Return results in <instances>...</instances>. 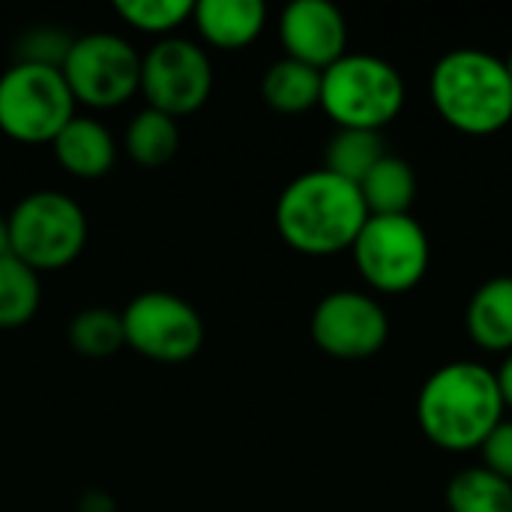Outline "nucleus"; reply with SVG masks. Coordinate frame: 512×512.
<instances>
[{"label":"nucleus","mask_w":512,"mask_h":512,"mask_svg":"<svg viewBox=\"0 0 512 512\" xmlns=\"http://www.w3.org/2000/svg\"><path fill=\"white\" fill-rule=\"evenodd\" d=\"M66 342L84 360H108L120 348H126L123 318L117 309H108V306L81 309L66 327Z\"/></svg>","instance_id":"20"},{"label":"nucleus","mask_w":512,"mask_h":512,"mask_svg":"<svg viewBox=\"0 0 512 512\" xmlns=\"http://www.w3.org/2000/svg\"><path fill=\"white\" fill-rule=\"evenodd\" d=\"M504 66H507V72H510V78H512V51L507 54V60H504Z\"/></svg>","instance_id":"29"},{"label":"nucleus","mask_w":512,"mask_h":512,"mask_svg":"<svg viewBox=\"0 0 512 512\" xmlns=\"http://www.w3.org/2000/svg\"><path fill=\"white\" fill-rule=\"evenodd\" d=\"M57 165L78 180H99L117 162V141L96 117H72L51 141Z\"/></svg>","instance_id":"13"},{"label":"nucleus","mask_w":512,"mask_h":512,"mask_svg":"<svg viewBox=\"0 0 512 512\" xmlns=\"http://www.w3.org/2000/svg\"><path fill=\"white\" fill-rule=\"evenodd\" d=\"M441 120L465 135H495L512 120V78L501 57L483 48L447 51L429 75Z\"/></svg>","instance_id":"3"},{"label":"nucleus","mask_w":512,"mask_h":512,"mask_svg":"<svg viewBox=\"0 0 512 512\" xmlns=\"http://www.w3.org/2000/svg\"><path fill=\"white\" fill-rule=\"evenodd\" d=\"M495 378H498V390H501L504 408H512V351L507 354V360L501 363V369L495 372Z\"/></svg>","instance_id":"26"},{"label":"nucleus","mask_w":512,"mask_h":512,"mask_svg":"<svg viewBox=\"0 0 512 512\" xmlns=\"http://www.w3.org/2000/svg\"><path fill=\"white\" fill-rule=\"evenodd\" d=\"M402 72L375 54H345L321 72V108L336 129L381 132L405 108Z\"/></svg>","instance_id":"4"},{"label":"nucleus","mask_w":512,"mask_h":512,"mask_svg":"<svg viewBox=\"0 0 512 512\" xmlns=\"http://www.w3.org/2000/svg\"><path fill=\"white\" fill-rule=\"evenodd\" d=\"M261 96L279 114H303L321 102V72L282 57L267 66L261 78Z\"/></svg>","instance_id":"17"},{"label":"nucleus","mask_w":512,"mask_h":512,"mask_svg":"<svg viewBox=\"0 0 512 512\" xmlns=\"http://www.w3.org/2000/svg\"><path fill=\"white\" fill-rule=\"evenodd\" d=\"M357 273L381 294L414 291L432 261L426 228L408 216H369L351 246Z\"/></svg>","instance_id":"7"},{"label":"nucleus","mask_w":512,"mask_h":512,"mask_svg":"<svg viewBox=\"0 0 512 512\" xmlns=\"http://www.w3.org/2000/svg\"><path fill=\"white\" fill-rule=\"evenodd\" d=\"M450 512H512V483L483 465L459 471L447 486Z\"/></svg>","instance_id":"22"},{"label":"nucleus","mask_w":512,"mask_h":512,"mask_svg":"<svg viewBox=\"0 0 512 512\" xmlns=\"http://www.w3.org/2000/svg\"><path fill=\"white\" fill-rule=\"evenodd\" d=\"M279 42L285 57L324 72L348 54V24L330 0H294L279 15Z\"/></svg>","instance_id":"12"},{"label":"nucleus","mask_w":512,"mask_h":512,"mask_svg":"<svg viewBox=\"0 0 512 512\" xmlns=\"http://www.w3.org/2000/svg\"><path fill=\"white\" fill-rule=\"evenodd\" d=\"M126 348L144 360L180 366L204 345V321L198 309L171 291H144L120 312Z\"/></svg>","instance_id":"9"},{"label":"nucleus","mask_w":512,"mask_h":512,"mask_svg":"<svg viewBox=\"0 0 512 512\" xmlns=\"http://www.w3.org/2000/svg\"><path fill=\"white\" fill-rule=\"evenodd\" d=\"M195 3L192 0H117L114 12L138 33L150 36H174L177 27H183L192 18Z\"/></svg>","instance_id":"23"},{"label":"nucleus","mask_w":512,"mask_h":512,"mask_svg":"<svg viewBox=\"0 0 512 512\" xmlns=\"http://www.w3.org/2000/svg\"><path fill=\"white\" fill-rule=\"evenodd\" d=\"M69 45H72V39L63 30H54V27L30 30L21 39V48H18L15 63H36V66H54V69H60L63 60H66V54H69Z\"/></svg>","instance_id":"24"},{"label":"nucleus","mask_w":512,"mask_h":512,"mask_svg":"<svg viewBox=\"0 0 512 512\" xmlns=\"http://www.w3.org/2000/svg\"><path fill=\"white\" fill-rule=\"evenodd\" d=\"M78 512H114V504L102 492H87L78 504Z\"/></svg>","instance_id":"27"},{"label":"nucleus","mask_w":512,"mask_h":512,"mask_svg":"<svg viewBox=\"0 0 512 512\" xmlns=\"http://www.w3.org/2000/svg\"><path fill=\"white\" fill-rule=\"evenodd\" d=\"M483 468L512 483V420H501L480 447Z\"/></svg>","instance_id":"25"},{"label":"nucleus","mask_w":512,"mask_h":512,"mask_svg":"<svg viewBox=\"0 0 512 512\" xmlns=\"http://www.w3.org/2000/svg\"><path fill=\"white\" fill-rule=\"evenodd\" d=\"M312 342L336 360H369L390 336V318L384 306L363 291H333L321 297L309 321Z\"/></svg>","instance_id":"11"},{"label":"nucleus","mask_w":512,"mask_h":512,"mask_svg":"<svg viewBox=\"0 0 512 512\" xmlns=\"http://www.w3.org/2000/svg\"><path fill=\"white\" fill-rule=\"evenodd\" d=\"M387 156L381 132L369 129H336L324 147V171L360 186L363 177Z\"/></svg>","instance_id":"19"},{"label":"nucleus","mask_w":512,"mask_h":512,"mask_svg":"<svg viewBox=\"0 0 512 512\" xmlns=\"http://www.w3.org/2000/svg\"><path fill=\"white\" fill-rule=\"evenodd\" d=\"M192 21L210 48L243 51L261 36L267 24V6L261 0H198Z\"/></svg>","instance_id":"14"},{"label":"nucleus","mask_w":512,"mask_h":512,"mask_svg":"<svg viewBox=\"0 0 512 512\" xmlns=\"http://www.w3.org/2000/svg\"><path fill=\"white\" fill-rule=\"evenodd\" d=\"M9 255L30 270L57 273L78 261L87 243V216L81 204L57 189L24 195L6 216Z\"/></svg>","instance_id":"5"},{"label":"nucleus","mask_w":512,"mask_h":512,"mask_svg":"<svg viewBox=\"0 0 512 512\" xmlns=\"http://www.w3.org/2000/svg\"><path fill=\"white\" fill-rule=\"evenodd\" d=\"M504 411L495 372L468 360L435 369L417 396V420L423 435L450 453L480 450L492 429L504 420Z\"/></svg>","instance_id":"1"},{"label":"nucleus","mask_w":512,"mask_h":512,"mask_svg":"<svg viewBox=\"0 0 512 512\" xmlns=\"http://www.w3.org/2000/svg\"><path fill=\"white\" fill-rule=\"evenodd\" d=\"M465 327L474 345L495 354L512 351V276L486 279L468 300Z\"/></svg>","instance_id":"15"},{"label":"nucleus","mask_w":512,"mask_h":512,"mask_svg":"<svg viewBox=\"0 0 512 512\" xmlns=\"http://www.w3.org/2000/svg\"><path fill=\"white\" fill-rule=\"evenodd\" d=\"M369 210L354 183L315 168L294 177L276 201V231L300 255L324 258L354 246Z\"/></svg>","instance_id":"2"},{"label":"nucleus","mask_w":512,"mask_h":512,"mask_svg":"<svg viewBox=\"0 0 512 512\" xmlns=\"http://www.w3.org/2000/svg\"><path fill=\"white\" fill-rule=\"evenodd\" d=\"M75 117V99L60 69L12 63L0 75V132L18 144H51Z\"/></svg>","instance_id":"6"},{"label":"nucleus","mask_w":512,"mask_h":512,"mask_svg":"<svg viewBox=\"0 0 512 512\" xmlns=\"http://www.w3.org/2000/svg\"><path fill=\"white\" fill-rule=\"evenodd\" d=\"M141 93L147 108L174 120L195 114L213 93L210 54L186 36L159 39L147 54H141Z\"/></svg>","instance_id":"10"},{"label":"nucleus","mask_w":512,"mask_h":512,"mask_svg":"<svg viewBox=\"0 0 512 512\" xmlns=\"http://www.w3.org/2000/svg\"><path fill=\"white\" fill-rule=\"evenodd\" d=\"M357 189L369 216H408L417 198V174L408 159L387 153Z\"/></svg>","instance_id":"16"},{"label":"nucleus","mask_w":512,"mask_h":512,"mask_svg":"<svg viewBox=\"0 0 512 512\" xmlns=\"http://www.w3.org/2000/svg\"><path fill=\"white\" fill-rule=\"evenodd\" d=\"M75 105L96 111L117 108L141 93V54L117 33H84L72 39L60 66Z\"/></svg>","instance_id":"8"},{"label":"nucleus","mask_w":512,"mask_h":512,"mask_svg":"<svg viewBox=\"0 0 512 512\" xmlns=\"http://www.w3.org/2000/svg\"><path fill=\"white\" fill-rule=\"evenodd\" d=\"M123 150L138 168H162L180 150V126L174 117L144 108L129 120L123 132Z\"/></svg>","instance_id":"18"},{"label":"nucleus","mask_w":512,"mask_h":512,"mask_svg":"<svg viewBox=\"0 0 512 512\" xmlns=\"http://www.w3.org/2000/svg\"><path fill=\"white\" fill-rule=\"evenodd\" d=\"M9 255V228H6V216H0V258Z\"/></svg>","instance_id":"28"},{"label":"nucleus","mask_w":512,"mask_h":512,"mask_svg":"<svg viewBox=\"0 0 512 512\" xmlns=\"http://www.w3.org/2000/svg\"><path fill=\"white\" fill-rule=\"evenodd\" d=\"M42 303L39 273L15 255L0 258V330L24 327L36 318Z\"/></svg>","instance_id":"21"}]
</instances>
